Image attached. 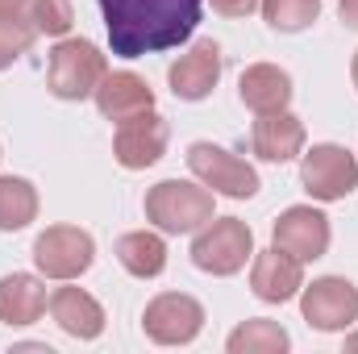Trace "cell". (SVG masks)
Masks as SVG:
<instances>
[{
	"instance_id": "cell-1",
	"label": "cell",
	"mask_w": 358,
	"mask_h": 354,
	"mask_svg": "<svg viewBox=\"0 0 358 354\" xmlns=\"http://www.w3.org/2000/svg\"><path fill=\"white\" fill-rule=\"evenodd\" d=\"M204 0H100L108 46L121 59H142L187 42L200 25Z\"/></svg>"
},
{
	"instance_id": "cell-2",
	"label": "cell",
	"mask_w": 358,
	"mask_h": 354,
	"mask_svg": "<svg viewBox=\"0 0 358 354\" xmlns=\"http://www.w3.org/2000/svg\"><path fill=\"white\" fill-rule=\"evenodd\" d=\"M146 221L163 234H196L213 221V192L200 179H163L146 192Z\"/></svg>"
},
{
	"instance_id": "cell-3",
	"label": "cell",
	"mask_w": 358,
	"mask_h": 354,
	"mask_svg": "<svg viewBox=\"0 0 358 354\" xmlns=\"http://www.w3.org/2000/svg\"><path fill=\"white\" fill-rule=\"evenodd\" d=\"M108 76V59L100 55V46L88 38H63L50 50L46 63V88L59 100H88L96 84Z\"/></svg>"
},
{
	"instance_id": "cell-4",
	"label": "cell",
	"mask_w": 358,
	"mask_h": 354,
	"mask_svg": "<svg viewBox=\"0 0 358 354\" xmlns=\"http://www.w3.org/2000/svg\"><path fill=\"white\" fill-rule=\"evenodd\" d=\"M255 259V234L238 217H213L204 229H196L192 242V263L208 275H238L242 267Z\"/></svg>"
},
{
	"instance_id": "cell-5",
	"label": "cell",
	"mask_w": 358,
	"mask_h": 354,
	"mask_svg": "<svg viewBox=\"0 0 358 354\" xmlns=\"http://www.w3.org/2000/svg\"><path fill=\"white\" fill-rule=\"evenodd\" d=\"M187 171L208 192L229 196V200H250L259 192V171L246 159H238L234 150L213 146V142H192L187 146Z\"/></svg>"
},
{
	"instance_id": "cell-6",
	"label": "cell",
	"mask_w": 358,
	"mask_h": 354,
	"mask_svg": "<svg viewBox=\"0 0 358 354\" xmlns=\"http://www.w3.org/2000/svg\"><path fill=\"white\" fill-rule=\"evenodd\" d=\"M300 313L321 334L350 330L358 321V288L342 275H321L300 288Z\"/></svg>"
},
{
	"instance_id": "cell-7",
	"label": "cell",
	"mask_w": 358,
	"mask_h": 354,
	"mask_svg": "<svg viewBox=\"0 0 358 354\" xmlns=\"http://www.w3.org/2000/svg\"><path fill=\"white\" fill-rule=\"evenodd\" d=\"M96 259V242L80 225H50L34 238V263L46 279H80Z\"/></svg>"
},
{
	"instance_id": "cell-8",
	"label": "cell",
	"mask_w": 358,
	"mask_h": 354,
	"mask_svg": "<svg viewBox=\"0 0 358 354\" xmlns=\"http://www.w3.org/2000/svg\"><path fill=\"white\" fill-rule=\"evenodd\" d=\"M142 330L159 346H187L204 330V304L196 296H187V292H163V296H155L146 304Z\"/></svg>"
},
{
	"instance_id": "cell-9",
	"label": "cell",
	"mask_w": 358,
	"mask_h": 354,
	"mask_svg": "<svg viewBox=\"0 0 358 354\" xmlns=\"http://www.w3.org/2000/svg\"><path fill=\"white\" fill-rule=\"evenodd\" d=\"M300 183L313 200H346L350 192L358 187V159L338 146V142H321L304 155L300 163Z\"/></svg>"
},
{
	"instance_id": "cell-10",
	"label": "cell",
	"mask_w": 358,
	"mask_h": 354,
	"mask_svg": "<svg viewBox=\"0 0 358 354\" xmlns=\"http://www.w3.org/2000/svg\"><path fill=\"white\" fill-rule=\"evenodd\" d=\"M167 142H171L167 121L155 108H146V113H138V117H129V121L117 125L113 155H117V163L125 171H146V167H155L167 155Z\"/></svg>"
},
{
	"instance_id": "cell-11",
	"label": "cell",
	"mask_w": 358,
	"mask_h": 354,
	"mask_svg": "<svg viewBox=\"0 0 358 354\" xmlns=\"http://www.w3.org/2000/svg\"><path fill=\"white\" fill-rule=\"evenodd\" d=\"M275 246L300 263H313L329 250V217L313 204H292L275 221Z\"/></svg>"
},
{
	"instance_id": "cell-12",
	"label": "cell",
	"mask_w": 358,
	"mask_h": 354,
	"mask_svg": "<svg viewBox=\"0 0 358 354\" xmlns=\"http://www.w3.org/2000/svg\"><path fill=\"white\" fill-rule=\"evenodd\" d=\"M167 80H171V92L179 100H204L208 92L217 88V80H221V46L213 38L192 42L167 67Z\"/></svg>"
},
{
	"instance_id": "cell-13",
	"label": "cell",
	"mask_w": 358,
	"mask_h": 354,
	"mask_svg": "<svg viewBox=\"0 0 358 354\" xmlns=\"http://www.w3.org/2000/svg\"><path fill=\"white\" fill-rule=\"evenodd\" d=\"M250 288H255V296L267 300V304H287V300L304 288V263L292 259V255L279 250V246H271V250H255Z\"/></svg>"
},
{
	"instance_id": "cell-14",
	"label": "cell",
	"mask_w": 358,
	"mask_h": 354,
	"mask_svg": "<svg viewBox=\"0 0 358 354\" xmlns=\"http://www.w3.org/2000/svg\"><path fill=\"white\" fill-rule=\"evenodd\" d=\"M92 100H96V108H100V117H108V121H129V117H138V113H146V108H155V92L150 84L142 80V76H134V71H108L96 92H92Z\"/></svg>"
},
{
	"instance_id": "cell-15",
	"label": "cell",
	"mask_w": 358,
	"mask_h": 354,
	"mask_svg": "<svg viewBox=\"0 0 358 354\" xmlns=\"http://www.w3.org/2000/svg\"><path fill=\"white\" fill-rule=\"evenodd\" d=\"M250 146L263 163H287L304 150V125L300 117H292L287 108L279 113H259L255 121V134H250Z\"/></svg>"
},
{
	"instance_id": "cell-16",
	"label": "cell",
	"mask_w": 358,
	"mask_h": 354,
	"mask_svg": "<svg viewBox=\"0 0 358 354\" xmlns=\"http://www.w3.org/2000/svg\"><path fill=\"white\" fill-rule=\"evenodd\" d=\"M50 317H55V325L63 334H71L80 342H92V338L104 334V309L84 288H59L50 296Z\"/></svg>"
},
{
	"instance_id": "cell-17",
	"label": "cell",
	"mask_w": 358,
	"mask_h": 354,
	"mask_svg": "<svg viewBox=\"0 0 358 354\" xmlns=\"http://www.w3.org/2000/svg\"><path fill=\"white\" fill-rule=\"evenodd\" d=\"M46 304H50V296L38 275L13 271L0 279V321L4 325H34L46 313Z\"/></svg>"
},
{
	"instance_id": "cell-18",
	"label": "cell",
	"mask_w": 358,
	"mask_h": 354,
	"mask_svg": "<svg viewBox=\"0 0 358 354\" xmlns=\"http://www.w3.org/2000/svg\"><path fill=\"white\" fill-rule=\"evenodd\" d=\"M238 96H242V104L255 108V113H279V108H287V100H292V76H287L283 67H275V63H255V67L242 71Z\"/></svg>"
},
{
	"instance_id": "cell-19",
	"label": "cell",
	"mask_w": 358,
	"mask_h": 354,
	"mask_svg": "<svg viewBox=\"0 0 358 354\" xmlns=\"http://www.w3.org/2000/svg\"><path fill=\"white\" fill-rule=\"evenodd\" d=\"M117 263L125 267L134 279H155L167 271V242L150 229H134L117 238Z\"/></svg>"
},
{
	"instance_id": "cell-20",
	"label": "cell",
	"mask_w": 358,
	"mask_h": 354,
	"mask_svg": "<svg viewBox=\"0 0 358 354\" xmlns=\"http://www.w3.org/2000/svg\"><path fill=\"white\" fill-rule=\"evenodd\" d=\"M38 217V187L21 176H0V234H17Z\"/></svg>"
},
{
	"instance_id": "cell-21",
	"label": "cell",
	"mask_w": 358,
	"mask_h": 354,
	"mask_svg": "<svg viewBox=\"0 0 358 354\" xmlns=\"http://www.w3.org/2000/svg\"><path fill=\"white\" fill-rule=\"evenodd\" d=\"M225 346H229V354H283L292 346V338H287V330H283L279 321L255 317V321L238 325Z\"/></svg>"
},
{
	"instance_id": "cell-22",
	"label": "cell",
	"mask_w": 358,
	"mask_h": 354,
	"mask_svg": "<svg viewBox=\"0 0 358 354\" xmlns=\"http://www.w3.org/2000/svg\"><path fill=\"white\" fill-rule=\"evenodd\" d=\"M259 8L275 34H300L321 17V0H259Z\"/></svg>"
},
{
	"instance_id": "cell-23",
	"label": "cell",
	"mask_w": 358,
	"mask_h": 354,
	"mask_svg": "<svg viewBox=\"0 0 358 354\" xmlns=\"http://www.w3.org/2000/svg\"><path fill=\"white\" fill-rule=\"evenodd\" d=\"M25 21L38 34H46V38H63L76 25V8H71V0H29L25 4Z\"/></svg>"
},
{
	"instance_id": "cell-24",
	"label": "cell",
	"mask_w": 358,
	"mask_h": 354,
	"mask_svg": "<svg viewBox=\"0 0 358 354\" xmlns=\"http://www.w3.org/2000/svg\"><path fill=\"white\" fill-rule=\"evenodd\" d=\"M38 29L21 17V13H0V71L13 67L21 55H29Z\"/></svg>"
},
{
	"instance_id": "cell-25",
	"label": "cell",
	"mask_w": 358,
	"mask_h": 354,
	"mask_svg": "<svg viewBox=\"0 0 358 354\" xmlns=\"http://www.w3.org/2000/svg\"><path fill=\"white\" fill-rule=\"evenodd\" d=\"M213 8L221 17H250L259 8V0H213Z\"/></svg>"
},
{
	"instance_id": "cell-26",
	"label": "cell",
	"mask_w": 358,
	"mask_h": 354,
	"mask_svg": "<svg viewBox=\"0 0 358 354\" xmlns=\"http://www.w3.org/2000/svg\"><path fill=\"white\" fill-rule=\"evenodd\" d=\"M338 13L350 29H358V0H338Z\"/></svg>"
},
{
	"instance_id": "cell-27",
	"label": "cell",
	"mask_w": 358,
	"mask_h": 354,
	"mask_svg": "<svg viewBox=\"0 0 358 354\" xmlns=\"http://www.w3.org/2000/svg\"><path fill=\"white\" fill-rule=\"evenodd\" d=\"M29 0H0V13H21Z\"/></svg>"
},
{
	"instance_id": "cell-28",
	"label": "cell",
	"mask_w": 358,
	"mask_h": 354,
	"mask_svg": "<svg viewBox=\"0 0 358 354\" xmlns=\"http://www.w3.org/2000/svg\"><path fill=\"white\" fill-rule=\"evenodd\" d=\"M350 76H355V88H358V50H355V63H350Z\"/></svg>"
},
{
	"instance_id": "cell-29",
	"label": "cell",
	"mask_w": 358,
	"mask_h": 354,
	"mask_svg": "<svg viewBox=\"0 0 358 354\" xmlns=\"http://www.w3.org/2000/svg\"><path fill=\"white\" fill-rule=\"evenodd\" d=\"M346 351H358V334L355 338H346Z\"/></svg>"
}]
</instances>
